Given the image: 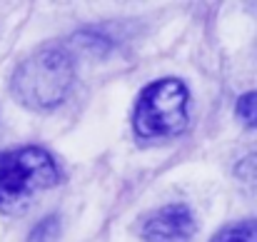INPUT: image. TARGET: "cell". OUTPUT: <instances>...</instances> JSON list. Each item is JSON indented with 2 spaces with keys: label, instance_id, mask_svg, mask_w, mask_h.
Instances as JSON below:
<instances>
[{
  "label": "cell",
  "instance_id": "cell-1",
  "mask_svg": "<svg viewBox=\"0 0 257 242\" xmlns=\"http://www.w3.org/2000/svg\"><path fill=\"white\" fill-rule=\"evenodd\" d=\"M75 65L68 50L43 48L33 53L13 75V95L30 110H53L70 95Z\"/></svg>",
  "mask_w": 257,
  "mask_h": 242
},
{
  "label": "cell",
  "instance_id": "cell-2",
  "mask_svg": "<svg viewBox=\"0 0 257 242\" xmlns=\"http://www.w3.org/2000/svg\"><path fill=\"white\" fill-rule=\"evenodd\" d=\"M60 182L55 158L35 145L0 153V210L23 212L40 192Z\"/></svg>",
  "mask_w": 257,
  "mask_h": 242
},
{
  "label": "cell",
  "instance_id": "cell-3",
  "mask_svg": "<svg viewBox=\"0 0 257 242\" xmlns=\"http://www.w3.org/2000/svg\"><path fill=\"white\" fill-rule=\"evenodd\" d=\"M187 87L175 78L148 85L138 102L133 125L140 138H170L187 128Z\"/></svg>",
  "mask_w": 257,
  "mask_h": 242
},
{
  "label": "cell",
  "instance_id": "cell-4",
  "mask_svg": "<svg viewBox=\"0 0 257 242\" xmlns=\"http://www.w3.org/2000/svg\"><path fill=\"white\" fill-rule=\"evenodd\" d=\"M195 232L197 222L187 205H165L148 215L140 227L145 242H192Z\"/></svg>",
  "mask_w": 257,
  "mask_h": 242
},
{
  "label": "cell",
  "instance_id": "cell-5",
  "mask_svg": "<svg viewBox=\"0 0 257 242\" xmlns=\"http://www.w3.org/2000/svg\"><path fill=\"white\" fill-rule=\"evenodd\" d=\"M212 242H257V220L230 225V227L220 230L212 237Z\"/></svg>",
  "mask_w": 257,
  "mask_h": 242
},
{
  "label": "cell",
  "instance_id": "cell-6",
  "mask_svg": "<svg viewBox=\"0 0 257 242\" xmlns=\"http://www.w3.org/2000/svg\"><path fill=\"white\" fill-rule=\"evenodd\" d=\"M58 237H60V217L50 215L35 225L28 242H58Z\"/></svg>",
  "mask_w": 257,
  "mask_h": 242
},
{
  "label": "cell",
  "instance_id": "cell-7",
  "mask_svg": "<svg viewBox=\"0 0 257 242\" xmlns=\"http://www.w3.org/2000/svg\"><path fill=\"white\" fill-rule=\"evenodd\" d=\"M237 117L247 125V128H257V90L245 92L237 100Z\"/></svg>",
  "mask_w": 257,
  "mask_h": 242
},
{
  "label": "cell",
  "instance_id": "cell-8",
  "mask_svg": "<svg viewBox=\"0 0 257 242\" xmlns=\"http://www.w3.org/2000/svg\"><path fill=\"white\" fill-rule=\"evenodd\" d=\"M237 175L247 182V185H257V155H250L237 165Z\"/></svg>",
  "mask_w": 257,
  "mask_h": 242
}]
</instances>
